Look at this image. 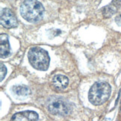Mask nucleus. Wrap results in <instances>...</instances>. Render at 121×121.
I'll return each instance as SVG.
<instances>
[{
    "label": "nucleus",
    "mask_w": 121,
    "mask_h": 121,
    "mask_svg": "<svg viewBox=\"0 0 121 121\" xmlns=\"http://www.w3.org/2000/svg\"><path fill=\"white\" fill-rule=\"evenodd\" d=\"M46 107L52 114L62 116V117H65L70 114L72 109L70 105L67 102L57 97L50 98L46 103Z\"/></svg>",
    "instance_id": "nucleus-4"
},
{
    "label": "nucleus",
    "mask_w": 121,
    "mask_h": 121,
    "mask_svg": "<svg viewBox=\"0 0 121 121\" xmlns=\"http://www.w3.org/2000/svg\"><path fill=\"white\" fill-rule=\"evenodd\" d=\"M69 84V80L67 76L64 75L55 76L52 81V85L55 90L60 91L67 88Z\"/></svg>",
    "instance_id": "nucleus-9"
},
{
    "label": "nucleus",
    "mask_w": 121,
    "mask_h": 121,
    "mask_svg": "<svg viewBox=\"0 0 121 121\" xmlns=\"http://www.w3.org/2000/svg\"><path fill=\"white\" fill-rule=\"evenodd\" d=\"M0 22H1V25L6 29L16 28L18 24L14 13L10 8H4L2 10Z\"/></svg>",
    "instance_id": "nucleus-5"
},
{
    "label": "nucleus",
    "mask_w": 121,
    "mask_h": 121,
    "mask_svg": "<svg viewBox=\"0 0 121 121\" xmlns=\"http://www.w3.org/2000/svg\"><path fill=\"white\" fill-rule=\"evenodd\" d=\"M6 73H7V68L2 63H1V76H0V78H1L0 80H1V82L4 79V78L5 77Z\"/></svg>",
    "instance_id": "nucleus-11"
},
{
    "label": "nucleus",
    "mask_w": 121,
    "mask_h": 121,
    "mask_svg": "<svg viewBox=\"0 0 121 121\" xmlns=\"http://www.w3.org/2000/svg\"><path fill=\"white\" fill-rule=\"evenodd\" d=\"M0 55L2 58H5L11 55V46L6 34L0 35Z\"/></svg>",
    "instance_id": "nucleus-8"
},
{
    "label": "nucleus",
    "mask_w": 121,
    "mask_h": 121,
    "mask_svg": "<svg viewBox=\"0 0 121 121\" xmlns=\"http://www.w3.org/2000/svg\"><path fill=\"white\" fill-rule=\"evenodd\" d=\"M111 93V87L104 82H96L88 93V99L94 105H100L108 100Z\"/></svg>",
    "instance_id": "nucleus-2"
},
{
    "label": "nucleus",
    "mask_w": 121,
    "mask_h": 121,
    "mask_svg": "<svg viewBox=\"0 0 121 121\" xmlns=\"http://www.w3.org/2000/svg\"><path fill=\"white\" fill-rule=\"evenodd\" d=\"M29 63L34 68L45 71L49 68V56L46 51L38 46L31 47L28 52Z\"/></svg>",
    "instance_id": "nucleus-3"
},
{
    "label": "nucleus",
    "mask_w": 121,
    "mask_h": 121,
    "mask_svg": "<svg viewBox=\"0 0 121 121\" xmlns=\"http://www.w3.org/2000/svg\"><path fill=\"white\" fill-rule=\"evenodd\" d=\"M39 116L33 111H25L13 114L11 121H38Z\"/></svg>",
    "instance_id": "nucleus-6"
},
{
    "label": "nucleus",
    "mask_w": 121,
    "mask_h": 121,
    "mask_svg": "<svg viewBox=\"0 0 121 121\" xmlns=\"http://www.w3.org/2000/svg\"><path fill=\"white\" fill-rule=\"evenodd\" d=\"M115 22H116V23H117L118 26H121V13H120V14H118L117 17H116Z\"/></svg>",
    "instance_id": "nucleus-12"
},
{
    "label": "nucleus",
    "mask_w": 121,
    "mask_h": 121,
    "mask_svg": "<svg viewBox=\"0 0 121 121\" xmlns=\"http://www.w3.org/2000/svg\"><path fill=\"white\" fill-rule=\"evenodd\" d=\"M44 8L38 0H26L20 6V14L29 22H39L43 18Z\"/></svg>",
    "instance_id": "nucleus-1"
},
{
    "label": "nucleus",
    "mask_w": 121,
    "mask_h": 121,
    "mask_svg": "<svg viewBox=\"0 0 121 121\" xmlns=\"http://www.w3.org/2000/svg\"><path fill=\"white\" fill-rule=\"evenodd\" d=\"M121 7V0H112L108 5L102 8V15L105 18H110L118 11Z\"/></svg>",
    "instance_id": "nucleus-7"
},
{
    "label": "nucleus",
    "mask_w": 121,
    "mask_h": 121,
    "mask_svg": "<svg viewBox=\"0 0 121 121\" xmlns=\"http://www.w3.org/2000/svg\"><path fill=\"white\" fill-rule=\"evenodd\" d=\"M12 91L14 94L20 96H26L30 94V91L29 87L26 85H17L13 86Z\"/></svg>",
    "instance_id": "nucleus-10"
}]
</instances>
